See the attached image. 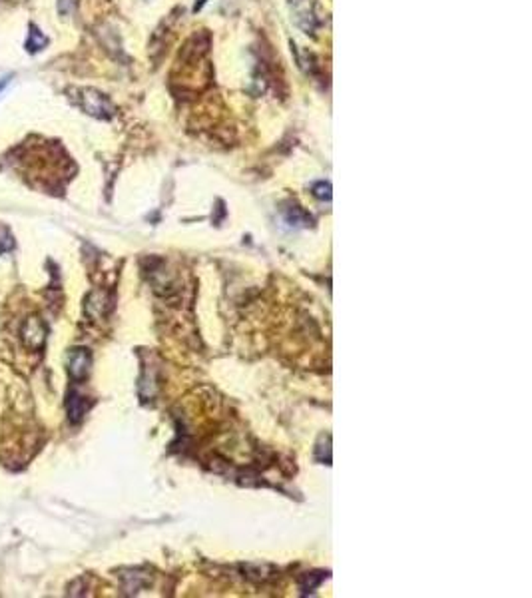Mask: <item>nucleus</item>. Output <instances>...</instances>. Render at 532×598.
Listing matches in <instances>:
<instances>
[{
	"label": "nucleus",
	"instance_id": "nucleus-1",
	"mask_svg": "<svg viewBox=\"0 0 532 598\" xmlns=\"http://www.w3.org/2000/svg\"><path fill=\"white\" fill-rule=\"evenodd\" d=\"M78 104L86 114H90L94 118H100V120H110L114 112H116L110 98L102 92L94 90V88L78 90Z\"/></svg>",
	"mask_w": 532,
	"mask_h": 598
},
{
	"label": "nucleus",
	"instance_id": "nucleus-2",
	"mask_svg": "<svg viewBox=\"0 0 532 598\" xmlns=\"http://www.w3.org/2000/svg\"><path fill=\"white\" fill-rule=\"evenodd\" d=\"M287 2H289V11H292L295 26L302 28L305 34H313L315 28L319 26L313 0H287Z\"/></svg>",
	"mask_w": 532,
	"mask_h": 598
},
{
	"label": "nucleus",
	"instance_id": "nucleus-3",
	"mask_svg": "<svg viewBox=\"0 0 532 598\" xmlns=\"http://www.w3.org/2000/svg\"><path fill=\"white\" fill-rule=\"evenodd\" d=\"M21 339L24 347L28 349H42L44 347V341H46V325L42 321L38 315H32L28 317L21 327Z\"/></svg>",
	"mask_w": 532,
	"mask_h": 598
},
{
	"label": "nucleus",
	"instance_id": "nucleus-4",
	"mask_svg": "<svg viewBox=\"0 0 532 598\" xmlns=\"http://www.w3.org/2000/svg\"><path fill=\"white\" fill-rule=\"evenodd\" d=\"M92 357L88 349H72L68 353V373L74 379H84L90 371Z\"/></svg>",
	"mask_w": 532,
	"mask_h": 598
},
{
	"label": "nucleus",
	"instance_id": "nucleus-5",
	"mask_svg": "<svg viewBox=\"0 0 532 598\" xmlns=\"http://www.w3.org/2000/svg\"><path fill=\"white\" fill-rule=\"evenodd\" d=\"M86 403H84V399H82L80 395H76L74 391H70V395H68V401H66V409H68V417H70L72 423H76V421H80L82 415H84V411H86Z\"/></svg>",
	"mask_w": 532,
	"mask_h": 598
},
{
	"label": "nucleus",
	"instance_id": "nucleus-6",
	"mask_svg": "<svg viewBox=\"0 0 532 598\" xmlns=\"http://www.w3.org/2000/svg\"><path fill=\"white\" fill-rule=\"evenodd\" d=\"M285 220L292 223V225H303V228H305V225L312 223V215H307L299 205H292V208L285 210Z\"/></svg>",
	"mask_w": 532,
	"mask_h": 598
},
{
	"label": "nucleus",
	"instance_id": "nucleus-7",
	"mask_svg": "<svg viewBox=\"0 0 532 598\" xmlns=\"http://www.w3.org/2000/svg\"><path fill=\"white\" fill-rule=\"evenodd\" d=\"M48 44V38L42 34L36 26H32L31 28V38H28V42H26V48H28V52H38L42 50L44 46Z\"/></svg>",
	"mask_w": 532,
	"mask_h": 598
},
{
	"label": "nucleus",
	"instance_id": "nucleus-8",
	"mask_svg": "<svg viewBox=\"0 0 532 598\" xmlns=\"http://www.w3.org/2000/svg\"><path fill=\"white\" fill-rule=\"evenodd\" d=\"M14 250V237L6 225H0V255Z\"/></svg>",
	"mask_w": 532,
	"mask_h": 598
},
{
	"label": "nucleus",
	"instance_id": "nucleus-9",
	"mask_svg": "<svg viewBox=\"0 0 532 598\" xmlns=\"http://www.w3.org/2000/svg\"><path fill=\"white\" fill-rule=\"evenodd\" d=\"M313 193L319 200H331V183L329 182H317L313 186Z\"/></svg>",
	"mask_w": 532,
	"mask_h": 598
},
{
	"label": "nucleus",
	"instance_id": "nucleus-10",
	"mask_svg": "<svg viewBox=\"0 0 532 598\" xmlns=\"http://www.w3.org/2000/svg\"><path fill=\"white\" fill-rule=\"evenodd\" d=\"M76 9V0H58V11L60 14H70Z\"/></svg>",
	"mask_w": 532,
	"mask_h": 598
},
{
	"label": "nucleus",
	"instance_id": "nucleus-11",
	"mask_svg": "<svg viewBox=\"0 0 532 598\" xmlns=\"http://www.w3.org/2000/svg\"><path fill=\"white\" fill-rule=\"evenodd\" d=\"M9 82H11V76H4V78H0V92L4 90L6 86H9Z\"/></svg>",
	"mask_w": 532,
	"mask_h": 598
}]
</instances>
